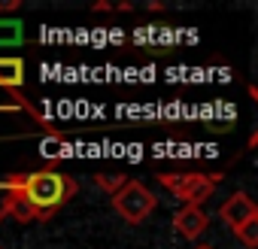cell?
Instances as JSON below:
<instances>
[{
  "instance_id": "5b68a950",
  "label": "cell",
  "mask_w": 258,
  "mask_h": 249,
  "mask_svg": "<svg viewBox=\"0 0 258 249\" xmlns=\"http://www.w3.org/2000/svg\"><path fill=\"white\" fill-rule=\"evenodd\" d=\"M207 225H210V216H207L201 207H179V210L173 213V228H176V234L185 237V240H198V237L207 231Z\"/></svg>"
},
{
  "instance_id": "7c38bea8",
  "label": "cell",
  "mask_w": 258,
  "mask_h": 249,
  "mask_svg": "<svg viewBox=\"0 0 258 249\" xmlns=\"http://www.w3.org/2000/svg\"><path fill=\"white\" fill-rule=\"evenodd\" d=\"M0 249H4V246H0Z\"/></svg>"
},
{
  "instance_id": "9c48e42d",
  "label": "cell",
  "mask_w": 258,
  "mask_h": 249,
  "mask_svg": "<svg viewBox=\"0 0 258 249\" xmlns=\"http://www.w3.org/2000/svg\"><path fill=\"white\" fill-rule=\"evenodd\" d=\"M234 237L246 246V249H255L258 246V219H249V222H243L237 231H234Z\"/></svg>"
},
{
  "instance_id": "ba28073f",
  "label": "cell",
  "mask_w": 258,
  "mask_h": 249,
  "mask_svg": "<svg viewBox=\"0 0 258 249\" xmlns=\"http://www.w3.org/2000/svg\"><path fill=\"white\" fill-rule=\"evenodd\" d=\"M127 179H131V176H127L124 170H97V173H94V185L103 189L106 195H115Z\"/></svg>"
},
{
  "instance_id": "8fae6325",
  "label": "cell",
  "mask_w": 258,
  "mask_h": 249,
  "mask_svg": "<svg viewBox=\"0 0 258 249\" xmlns=\"http://www.w3.org/2000/svg\"><path fill=\"white\" fill-rule=\"evenodd\" d=\"M195 249H213V246H210V243H198Z\"/></svg>"
},
{
  "instance_id": "277c9868",
  "label": "cell",
  "mask_w": 258,
  "mask_h": 249,
  "mask_svg": "<svg viewBox=\"0 0 258 249\" xmlns=\"http://www.w3.org/2000/svg\"><path fill=\"white\" fill-rule=\"evenodd\" d=\"M219 219H222L231 231H237L243 222L258 219V204H255L246 192H234V195L219 207Z\"/></svg>"
},
{
  "instance_id": "8992f818",
  "label": "cell",
  "mask_w": 258,
  "mask_h": 249,
  "mask_svg": "<svg viewBox=\"0 0 258 249\" xmlns=\"http://www.w3.org/2000/svg\"><path fill=\"white\" fill-rule=\"evenodd\" d=\"M25 85V61L22 58H0V88L19 91Z\"/></svg>"
},
{
  "instance_id": "7a4b0ae2",
  "label": "cell",
  "mask_w": 258,
  "mask_h": 249,
  "mask_svg": "<svg viewBox=\"0 0 258 249\" xmlns=\"http://www.w3.org/2000/svg\"><path fill=\"white\" fill-rule=\"evenodd\" d=\"M158 182L182 207H201L219 189L222 173H198V170H191V173H158Z\"/></svg>"
},
{
  "instance_id": "3957f363",
  "label": "cell",
  "mask_w": 258,
  "mask_h": 249,
  "mask_svg": "<svg viewBox=\"0 0 258 249\" xmlns=\"http://www.w3.org/2000/svg\"><path fill=\"white\" fill-rule=\"evenodd\" d=\"M109 201H112V210H115L127 225L146 222V219L152 216L155 204H158V198H155L140 179H127L115 195H109Z\"/></svg>"
},
{
  "instance_id": "30bf717a",
  "label": "cell",
  "mask_w": 258,
  "mask_h": 249,
  "mask_svg": "<svg viewBox=\"0 0 258 249\" xmlns=\"http://www.w3.org/2000/svg\"><path fill=\"white\" fill-rule=\"evenodd\" d=\"M22 7V0H0V13H7V10H19Z\"/></svg>"
},
{
  "instance_id": "52a82bcc",
  "label": "cell",
  "mask_w": 258,
  "mask_h": 249,
  "mask_svg": "<svg viewBox=\"0 0 258 249\" xmlns=\"http://www.w3.org/2000/svg\"><path fill=\"white\" fill-rule=\"evenodd\" d=\"M25 43V25L19 19H0V46H22Z\"/></svg>"
},
{
  "instance_id": "6da1fadb",
  "label": "cell",
  "mask_w": 258,
  "mask_h": 249,
  "mask_svg": "<svg viewBox=\"0 0 258 249\" xmlns=\"http://www.w3.org/2000/svg\"><path fill=\"white\" fill-rule=\"evenodd\" d=\"M22 198L34 207L40 222H49L73 195H76V179L61 170H31V173H10L7 176Z\"/></svg>"
}]
</instances>
